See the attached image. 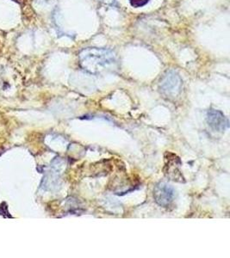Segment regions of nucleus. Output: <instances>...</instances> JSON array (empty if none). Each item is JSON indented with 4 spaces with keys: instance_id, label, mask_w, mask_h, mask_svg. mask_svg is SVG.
I'll return each instance as SVG.
<instances>
[{
    "instance_id": "obj_7",
    "label": "nucleus",
    "mask_w": 230,
    "mask_h": 258,
    "mask_svg": "<svg viewBox=\"0 0 230 258\" xmlns=\"http://www.w3.org/2000/svg\"><path fill=\"white\" fill-rule=\"evenodd\" d=\"M98 1H101V2L105 4H112L114 2V0H98Z\"/></svg>"
},
{
    "instance_id": "obj_5",
    "label": "nucleus",
    "mask_w": 230,
    "mask_h": 258,
    "mask_svg": "<svg viewBox=\"0 0 230 258\" xmlns=\"http://www.w3.org/2000/svg\"><path fill=\"white\" fill-rule=\"evenodd\" d=\"M207 122L209 126L217 132H224L228 128V120L222 112L210 109L207 113Z\"/></svg>"
},
{
    "instance_id": "obj_1",
    "label": "nucleus",
    "mask_w": 230,
    "mask_h": 258,
    "mask_svg": "<svg viewBox=\"0 0 230 258\" xmlns=\"http://www.w3.org/2000/svg\"><path fill=\"white\" fill-rule=\"evenodd\" d=\"M80 64L89 74H100L118 68V57L111 50L88 47L79 54Z\"/></svg>"
},
{
    "instance_id": "obj_6",
    "label": "nucleus",
    "mask_w": 230,
    "mask_h": 258,
    "mask_svg": "<svg viewBox=\"0 0 230 258\" xmlns=\"http://www.w3.org/2000/svg\"><path fill=\"white\" fill-rule=\"evenodd\" d=\"M129 1L134 8H140V7L146 6L150 0H129Z\"/></svg>"
},
{
    "instance_id": "obj_4",
    "label": "nucleus",
    "mask_w": 230,
    "mask_h": 258,
    "mask_svg": "<svg viewBox=\"0 0 230 258\" xmlns=\"http://www.w3.org/2000/svg\"><path fill=\"white\" fill-rule=\"evenodd\" d=\"M181 166V161L177 156L172 153H167L165 157V176L172 180L181 182L183 176L181 175L180 168Z\"/></svg>"
},
{
    "instance_id": "obj_2",
    "label": "nucleus",
    "mask_w": 230,
    "mask_h": 258,
    "mask_svg": "<svg viewBox=\"0 0 230 258\" xmlns=\"http://www.w3.org/2000/svg\"><path fill=\"white\" fill-rule=\"evenodd\" d=\"M159 89L165 97L169 99H174L181 92L182 80L177 73L174 71H169L160 81Z\"/></svg>"
},
{
    "instance_id": "obj_3",
    "label": "nucleus",
    "mask_w": 230,
    "mask_h": 258,
    "mask_svg": "<svg viewBox=\"0 0 230 258\" xmlns=\"http://www.w3.org/2000/svg\"><path fill=\"white\" fill-rule=\"evenodd\" d=\"M175 192L171 185L165 182H159L153 189V198L158 205L168 208L174 202Z\"/></svg>"
}]
</instances>
